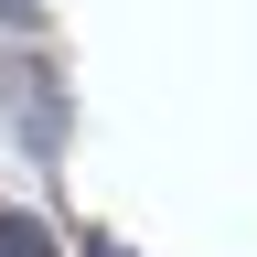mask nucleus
<instances>
[{
  "label": "nucleus",
  "mask_w": 257,
  "mask_h": 257,
  "mask_svg": "<svg viewBox=\"0 0 257 257\" xmlns=\"http://www.w3.org/2000/svg\"><path fill=\"white\" fill-rule=\"evenodd\" d=\"M0 257H54V236H43V214H0Z\"/></svg>",
  "instance_id": "1"
},
{
  "label": "nucleus",
  "mask_w": 257,
  "mask_h": 257,
  "mask_svg": "<svg viewBox=\"0 0 257 257\" xmlns=\"http://www.w3.org/2000/svg\"><path fill=\"white\" fill-rule=\"evenodd\" d=\"M86 257H140V246H128V236H86Z\"/></svg>",
  "instance_id": "2"
},
{
  "label": "nucleus",
  "mask_w": 257,
  "mask_h": 257,
  "mask_svg": "<svg viewBox=\"0 0 257 257\" xmlns=\"http://www.w3.org/2000/svg\"><path fill=\"white\" fill-rule=\"evenodd\" d=\"M0 22H32V0H0Z\"/></svg>",
  "instance_id": "3"
}]
</instances>
